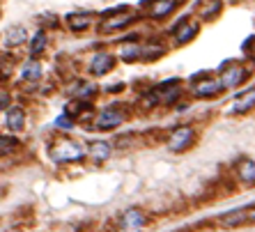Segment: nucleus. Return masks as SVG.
Wrapping results in <instances>:
<instances>
[{
    "label": "nucleus",
    "instance_id": "obj_16",
    "mask_svg": "<svg viewBox=\"0 0 255 232\" xmlns=\"http://www.w3.org/2000/svg\"><path fill=\"white\" fill-rule=\"evenodd\" d=\"M90 23H92L90 14H69L67 16V26L72 28V30H87Z\"/></svg>",
    "mask_w": 255,
    "mask_h": 232
},
{
    "label": "nucleus",
    "instance_id": "obj_4",
    "mask_svg": "<svg viewBox=\"0 0 255 232\" xmlns=\"http://www.w3.org/2000/svg\"><path fill=\"white\" fill-rule=\"evenodd\" d=\"M53 159L55 161H78L83 159V150L72 140H62L60 145L53 150Z\"/></svg>",
    "mask_w": 255,
    "mask_h": 232
},
{
    "label": "nucleus",
    "instance_id": "obj_21",
    "mask_svg": "<svg viewBox=\"0 0 255 232\" xmlns=\"http://www.w3.org/2000/svg\"><path fill=\"white\" fill-rule=\"evenodd\" d=\"M26 41V30L23 28H14L7 33V46H19Z\"/></svg>",
    "mask_w": 255,
    "mask_h": 232
},
{
    "label": "nucleus",
    "instance_id": "obj_18",
    "mask_svg": "<svg viewBox=\"0 0 255 232\" xmlns=\"http://www.w3.org/2000/svg\"><path fill=\"white\" fill-rule=\"evenodd\" d=\"M23 78L26 80H39L41 78V67L37 60H28L23 67Z\"/></svg>",
    "mask_w": 255,
    "mask_h": 232
},
{
    "label": "nucleus",
    "instance_id": "obj_15",
    "mask_svg": "<svg viewBox=\"0 0 255 232\" xmlns=\"http://www.w3.org/2000/svg\"><path fill=\"white\" fill-rule=\"evenodd\" d=\"M87 154H92L97 161H106L110 156V145H108L106 140H92L87 145Z\"/></svg>",
    "mask_w": 255,
    "mask_h": 232
},
{
    "label": "nucleus",
    "instance_id": "obj_23",
    "mask_svg": "<svg viewBox=\"0 0 255 232\" xmlns=\"http://www.w3.org/2000/svg\"><path fill=\"white\" fill-rule=\"evenodd\" d=\"M14 145H16V140L12 136H0V156H5V154H12Z\"/></svg>",
    "mask_w": 255,
    "mask_h": 232
},
{
    "label": "nucleus",
    "instance_id": "obj_9",
    "mask_svg": "<svg viewBox=\"0 0 255 232\" xmlns=\"http://www.w3.org/2000/svg\"><path fill=\"white\" fill-rule=\"evenodd\" d=\"M113 67H115L113 55L110 53H97L92 58V62H90V72H92L94 76H104V74H108Z\"/></svg>",
    "mask_w": 255,
    "mask_h": 232
},
{
    "label": "nucleus",
    "instance_id": "obj_8",
    "mask_svg": "<svg viewBox=\"0 0 255 232\" xmlns=\"http://www.w3.org/2000/svg\"><path fill=\"white\" fill-rule=\"evenodd\" d=\"M235 173H237V179H239L242 184L255 186V161H251V159H239V161H237Z\"/></svg>",
    "mask_w": 255,
    "mask_h": 232
},
{
    "label": "nucleus",
    "instance_id": "obj_25",
    "mask_svg": "<svg viewBox=\"0 0 255 232\" xmlns=\"http://www.w3.org/2000/svg\"><path fill=\"white\" fill-rule=\"evenodd\" d=\"M55 126H60V129H72V126H74V119L65 117V115H62V117L55 119Z\"/></svg>",
    "mask_w": 255,
    "mask_h": 232
},
{
    "label": "nucleus",
    "instance_id": "obj_7",
    "mask_svg": "<svg viewBox=\"0 0 255 232\" xmlns=\"http://www.w3.org/2000/svg\"><path fill=\"white\" fill-rule=\"evenodd\" d=\"M195 35H198V23H193V21L182 19L180 23L175 26V41H177V44H188Z\"/></svg>",
    "mask_w": 255,
    "mask_h": 232
},
{
    "label": "nucleus",
    "instance_id": "obj_27",
    "mask_svg": "<svg viewBox=\"0 0 255 232\" xmlns=\"http://www.w3.org/2000/svg\"><path fill=\"white\" fill-rule=\"evenodd\" d=\"M7 104H9V97H7V94H0V111L7 108Z\"/></svg>",
    "mask_w": 255,
    "mask_h": 232
},
{
    "label": "nucleus",
    "instance_id": "obj_6",
    "mask_svg": "<svg viewBox=\"0 0 255 232\" xmlns=\"http://www.w3.org/2000/svg\"><path fill=\"white\" fill-rule=\"evenodd\" d=\"M225 85H223L221 78H207V80H200V83H195L193 92L195 97H216L219 92H223Z\"/></svg>",
    "mask_w": 255,
    "mask_h": 232
},
{
    "label": "nucleus",
    "instance_id": "obj_26",
    "mask_svg": "<svg viewBox=\"0 0 255 232\" xmlns=\"http://www.w3.org/2000/svg\"><path fill=\"white\" fill-rule=\"evenodd\" d=\"M244 48L249 51V58L255 62V37H249V39H246V44H244Z\"/></svg>",
    "mask_w": 255,
    "mask_h": 232
},
{
    "label": "nucleus",
    "instance_id": "obj_12",
    "mask_svg": "<svg viewBox=\"0 0 255 232\" xmlns=\"http://www.w3.org/2000/svg\"><path fill=\"white\" fill-rule=\"evenodd\" d=\"M134 21V14H129V12H117L115 16H110V19H106L104 23H101V28L104 30H120V28L129 26Z\"/></svg>",
    "mask_w": 255,
    "mask_h": 232
},
{
    "label": "nucleus",
    "instance_id": "obj_29",
    "mask_svg": "<svg viewBox=\"0 0 255 232\" xmlns=\"http://www.w3.org/2000/svg\"><path fill=\"white\" fill-rule=\"evenodd\" d=\"M230 2H237V0H230Z\"/></svg>",
    "mask_w": 255,
    "mask_h": 232
},
{
    "label": "nucleus",
    "instance_id": "obj_3",
    "mask_svg": "<svg viewBox=\"0 0 255 232\" xmlns=\"http://www.w3.org/2000/svg\"><path fill=\"white\" fill-rule=\"evenodd\" d=\"M145 226V214L141 209H127L120 219V228L122 232H141Z\"/></svg>",
    "mask_w": 255,
    "mask_h": 232
},
{
    "label": "nucleus",
    "instance_id": "obj_11",
    "mask_svg": "<svg viewBox=\"0 0 255 232\" xmlns=\"http://www.w3.org/2000/svg\"><path fill=\"white\" fill-rule=\"evenodd\" d=\"M253 108H255V90H249V92L237 97L235 106H232V113L244 115V113H249V111H253Z\"/></svg>",
    "mask_w": 255,
    "mask_h": 232
},
{
    "label": "nucleus",
    "instance_id": "obj_10",
    "mask_svg": "<svg viewBox=\"0 0 255 232\" xmlns=\"http://www.w3.org/2000/svg\"><path fill=\"white\" fill-rule=\"evenodd\" d=\"M244 221H249L246 207H244V209H232V212L223 214L221 219H219V226L221 228H237V226H242Z\"/></svg>",
    "mask_w": 255,
    "mask_h": 232
},
{
    "label": "nucleus",
    "instance_id": "obj_28",
    "mask_svg": "<svg viewBox=\"0 0 255 232\" xmlns=\"http://www.w3.org/2000/svg\"><path fill=\"white\" fill-rule=\"evenodd\" d=\"M249 221H253V223H255V209H253V212L249 214Z\"/></svg>",
    "mask_w": 255,
    "mask_h": 232
},
{
    "label": "nucleus",
    "instance_id": "obj_14",
    "mask_svg": "<svg viewBox=\"0 0 255 232\" xmlns=\"http://www.w3.org/2000/svg\"><path fill=\"white\" fill-rule=\"evenodd\" d=\"M175 7H177L175 0H154L152 7H149V16H152V19H163V16H168V14L173 12Z\"/></svg>",
    "mask_w": 255,
    "mask_h": 232
},
{
    "label": "nucleus",
    "instance_id": "obj_5",
    "mask_svg": "<svg viewBox=\"0 0 255 232\" xmlns=\"http://www.w3.org/2000/svg\"><path fill=\"white\" fill-rule=\"evenodd\" d=\"M122 122H124V113H122V111H117V108H106V111L99 113V117H97V129L108 131V129L120 126Z\"/></svg>",
    "mask_w": 255,
    "mask_h": 232
},
{
    "label": "nucleus",
    "instance_id": "obj_24",
    "mask_svg": "<svg viewBox=\"0 0 255 232\" xmlns=\"http://www.w3.org/2000/svg\"><path fill=\"white\" fill-rule=\"evenodd\" d=\"M163 53L161 46H143V60H154Z\"/></svg>",
    "mask_w": 255,
    "mask_h": 232
},
{
    "label": "nucleus",
    "instance_id": "obj_19",
    "mask_svg": "<svg viewBox=\"0 0 255 232\" xmlns=\"http://www.w3.org/2000/svg\"><path fill=\"white\" fill-rule=\"evenodd\" d=\"M120 55H122L124 62H134V60L143 58V46H141V44H127V46L122 48Z\"/></svg>",
    "mask_w": 255,
    "mask_h": 232
},
{
    "label": "nucleus",
    "instance_id": "obj_13",
    "mask_svg": "<svg viewBox=\"0 0 255 232\" xmlns=\"http://www.w3.org/2000/svg\"><path fill=\"white\" fill-rule=\"evenodd\" d=\"M7 126L12 129V131H21L23 129V124H26V113H23V108L19 106H12L7 108Z\"/></svg>",
    "mask_w": 255,
    "mask_h": 232
},
{
    "label": "nucleus",
    "instance_id": "obj_22",
    "mask_svg": "<svg viewBox=\"0 0 255 232\" xmlns=\"http://www.w3.org/2000/svg\"><path fill=\"white\" fill-rule=\"evenodd\" d=\"M44 46H46V35L39 30V33L33 37V41H30V55H39L41 51H44Z\"/></svg>",
    "mask_w": 255,
    "mask_h": 232
},
{
    "label": "nucleus",
    "instance_id": "obj_1",
    "mask_svg": "<svg viewBox=\"0 0 255 232\" xmlns=\"http://www.w3.org/2000/svg\"><path fill=\"white\" fill-rule=\"evenodd\" d=\"M195 138V131L191 129V126H177V129H173L168 136V150L170 152H184L191 143H193Z\"/></svg>",
    "mask_w": 255,
    "mask_h": 232
},
{
    "label": "nucleus",
    "instance_id": "obj_20",
    "mask_svg": "<svg viewBox=\"0 0 255 232\" xmlns=\"http://www.w3.org/2000/svg\"><path fill=\"white\" fill-rule=\"evenodd\" d=\"M94 92H97V85H94L92 80H83L81 85H78V90H76V97L81 101H85V99H90Z\"/></svg>",
    "mask_w": 255,
    "mask_h": 232
},
{
    "label": "nucleus",
    "instance_id": "obj_17",
    "mask_svg": "<svg viewBox=\"0 0 255 232\" xmlns=\"http://www.w3.org/2000/svg\"><path fill=\"white\" fill-rule=\"evenodd\" d=\"M198 12H200V16L202 19H214L216 14L221 12V2H219V0H205V2H202V7L200 9H198Z\"/></svg>",
    "mask_w": 255,
    "mask_h": 232
},
{
    "label": "nucleus",
    "instance_id": "obj_2",
    "mask_svg": "<svg viewBox=\"0 0 255 232\" xmlns=\"http://www.w3.org/2000/svg\"><path fill=\"white\" fill-rule=\"evenodd\" d=\"M244 78H246V69H244L242 65H225V67H221V80H223V85H225V90H228V87L242 85Z\"/></svg>",
    "mask_w": 255,
    "mask_h": 232
}]
</instances>
